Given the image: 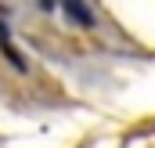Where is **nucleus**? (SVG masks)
<instances>
[{
	"instance_id": "f257e3e1",
	"label": "nucleus",
	"mask_w": 155,
	"mask_h": 148,
	"mask_svg": "<svg viewBox=\"0 0 155 148\" xmlns=\"http://www.w3.org/2000/svg\"><path fill=\"white\" fill-rule=\"evenodd\" d=\"M65 7H69V15H72L76 22H83V25H90V22H94V18L87 15V7H83L79 0H65Z\"/></svg>"
}]
</instances>
